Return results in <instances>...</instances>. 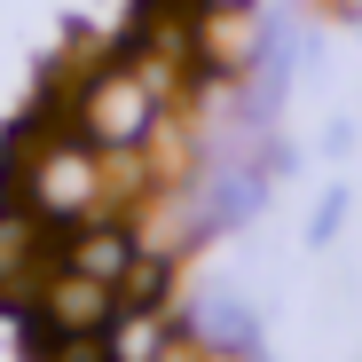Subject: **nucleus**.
Returning <instances> with one entry per match:
<instances>
[{
	"instance_id": "obj_1",
	"label": "nucleus",
	"mask_w": 362,
	"mask_h": 362,
	"mask_svg": "<svg viewBox=\"0 0 362 362\" xmlns=\"http://www.w3.org/2000/svg\"><path fill=\"white\" fill-rule=\"evenodd\" d=\"M71 260H79L87 276H103V284H127V276H134V236H127V228H87L79 245H71Z\"/></svg>"
}]
</instances>
